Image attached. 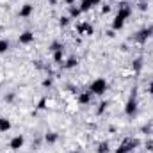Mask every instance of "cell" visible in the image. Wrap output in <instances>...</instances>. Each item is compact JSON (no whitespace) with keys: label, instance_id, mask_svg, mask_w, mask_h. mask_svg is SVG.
<instances>
[{"label":"cell","instance_id":"obj_1","mask_svg":"<svg viewBox=\"0 0 153 153\" xmlns=\"http://www.w3.org/2000/svg\"><path fill=\"white\" fill-rule=\"evenodd\" d=\"M107 89H109V82H107L103 76L94 78V80L91 82V85H89V91H91L93 96H103Z\"/></svg>","mask_w":153,"mask_h":153},{"label":"cell","instance_id":"obj_2","mask_svg":"<svg viewBox=\"0 0 153 153\" xmlns=\"http://www.w3.org/2000/svg\"><path fill=\"white\" fill-rule=\"evenodd\" d=\"M141 143H139V139H134V137H126L121 144H119V148H116L114 153H130L134 152L137 146H139Z\"/></svg>","mask_w":153,"mask_h":153},{"label":"cell","instance_id":"obj_3","mask_svg":"<svg viewBox=\"0 0 153 153\" xmlns=\"http://www.w3.org/2000/svg\"><path fill=\"white\" fill-rule=\"evenodd\" d=\"M137 98H135V93H132V96L128 98V102L125 103V114L128 116V117H134V116L137 114Z\"/></svg>","mask_w":153,"mask_h":153},{"label":"cell","instance_id":"obj_4","mask_svg":"<svg viewBox=\"0 0 153 153\" xmlns=\"http://www.w3.org/2000/svg\"><path fill=\"white\" fill-rule=\"evenodd\" d=\"M152 36H153V27H144V29H141L134 34V41L135 43H146Z\"/></svg>","mask_w":153,"mask_h":153},{"label":"cell","instance_id":"obj_5","mask_svg":"<svg viewBox=\"0 0 153 153\" xmlns=\"http://www.w3.org/2000/svg\"><path fill=\"white\" fill-rule=\"evenodd\" d=\"M132 11H134V9H132V5H130V4H126V2H121V4H119V7H117V13H116V16L126 22V20L132 16Z\"/></svg>","mask_w":153,"mask_h":153},{"label":"cell","instance_id":"obj_6","mask_svg":"<svg viewBox=\"0 0 153 153\" xmlns=\"http://www.w3.org/2000/svg\"><path fill=\"white\" fill-rule=\"evenodd\" d=\"M76 30H78V34H82V36H93V34H94V27H93L89 22L78 23V25H76Z\"/></svg>","mask_w":153,"mask_h":153},{"label":"cell","instance_id":"obj_7","mask_svg":"<svg viewBox=\"0 0 153 153\" xmlns=\"http://www.w3.org/2000/svg\"><path fill=\"white\" fill-rule=\"evenodd\" d=\"M23 144H25V137L22 135V134H18V135H14L11 141H9V148L13 150V152H18L20 148H23Z\"/></svg>","mask_w":153,"mask_h":153},{"label":"cell","instance_id":"obj_8","mask_svg":"<svg viewBox=\"0 0 153 153\" xmlns=\"http://www.w3.org/2000/svg\"><path fill=\"white\" fill-rule=\"evenodd\" d=\"M96 5H102V0H82L78 7H80V11L84 14V13H89L91 9H94Z\"/></svg>","mask_w":153,"mask_h":153},{"label":"cell","instance_id":"obj_9","mask_svg":"<svg viewBox=\"0 0 153 153\" xmlns=\"http://www.w3.org/2000/svg\"><path fill=\"white\" fill-rule=\"evenodd\" d=\"M76 102H78V105H89L91 102H93V94H91V91H82V93H78L76 94Z\"/></svg>","mask_w":153,"mask_h":153},{"label":"cell","instance_id":"obj_10","mask_svg":"<svg viewBox=\"0 0 153 153\" xmlns=\"http://www.w3.org/2000/svg\"><path fill=\"white\" fill-rule=\"evenodd\" d=\"M32 14H34V5L29 4V2L23 4V5L20 7V11H18V16H20V18H30Z\"/></svg>","mask_w":153,"mask_h":153},{"label":"cell","instance_id":"obj_11","mask_svg":"<svg viewBox=\"0 0 153 153\" xmlns=\"http://www.w3.org/2000/svg\"><path fill=\"white\" fill-rule=\"evenodd\" d=\"M18 43L20 45H30V43H34V32L32 30H23L20 34V38H18Z\"/></svg>","mask_w":153,"mask_h":153},{"label":"cell","instance_id":"obj_12","mask_svg":"<svg viewBox=\"0 0 153 153\" xmlns=\"http://www.w3.org/2000/svg\"><path fill=\"white\" fill-rule=\"evenodd\" d=\"M68 16L71 18V20H78L80 16H82V11H80V7L78 5H68Z\"/></svg>","mask_w":153,"mask_h":153},{"label":"cell","instance_id":"obj_13","mask_svg":"<svg viewBox=\"0 0 153 153\" xmlns=\"http://www.w3.org/2000/svg\"><path fill=\"white\" fill-rule=\"evenodd\" d=\"M61 66H62V70H73V68H76V66H78V59L73 55V57L66 59V61H64Z\"/></svg>","mask_w":153,"mask_h":153},{"label":"cell","instance_id":"obj_14","mask_svg":"<svg viewBox=\"0 0 153 153\" xmlns=\"http://www.w3.org/2000/svg\"><path fill=\"white\" fill-rule=\"evenodd\" d=\"M52 59H53L55 64H62V62H64V48L52 52Z\"/></svg>","mask_w":153,"mask_h":153},{"label":"cell","instance_id":"obj_15","mask_svg":"<svg viewBox=\"0 0 153 153\" xmlns=\"http://www.w3.org/2000/svg\"><path fill=\"white\" fill-rule=\"evenodd\" d=\"M43 139H45L46 144H55V143L59 141V134H57V132H46Z\"/></svg>","mask_w":153,"mask_h":153},{"label":"cell","instance_id":"obj_16","mask_svg":"<svg viewBox=\"0 0 153 153\" xmlns=\"http://www.w3.org/2000/svg\"><path fill=\"white\" fill-rule=\"evenodd\" d=\"M11 126H13V125H11V121H9L7 117H0V132H2V134L9 132Z\"/></svg>","mask_w":153,"mask_h":153},{"label":"cell","instance_id":"obj_17","mask_svg":"<svg viewBox=\"0 0 153 153\" xmlns=\"http://www.w3.org/2000/svg\"><path fill=\"white\" fill-rule=\"evenodd\" d=\"M96 153H111V144L107 141H102L98 146H96Z\"/></svg>","mask_w":153,"mask_h":153},{"label":"cell","instance_id":"obj_18","mask_svg":"<svg viewBox=\"0 0 153 153\" xmlns=\"http://www.w3.org/2000/svg\"><path fill=\"white\" fill-rule=\"evenodd\" d=\"M123 27H125V20H121V18L114 16V20H112V30L117 32V30H121Z\"/></svg>","mask_w":153,"mask_h":153},{"label":"cell","instance_id":"obj_19","mask_svg":"<svg viewBox=\"0 0 153 153\" xmlns=\"http://www.w3.org/2000/svg\"><path fill=\"white\" fill-rule=\"evenodd\" d=\"M9 48H11V43H9V39H0V55H4V53H7L9 52Z\"/></svg>","mask_w":153,"mask_h":153},{"label":"cell","instance_id":"obj_20","mask_svg":"<svg viewBox=\"0 0 153 153\" xmlns=\"http://www.w3.org/2000/svg\"><path fill=\"white\" fill-rule=\"evenodd\" d=\"M107 109H109V102H107V100H102V102L98 103V107H96V114L102 116L105 111H107Z\"/></svg>","mask_w":153,"mask_h":153},{"label":"cell","instance_id":"obj_21","mask_svg":"<svg viewBox=\"0 0 153 153\" xmlns=\"http://www.w3.org/2000/svg\"><path fill=\"white\" fill-rule=\"evenodd\" d=\"M141 68H143V57L134 59V62H132V70L137 73V71H141Z\"/></svg>","mask_w":153,"mask_h":153},{"label":"cell","instance_id":"obj_22","mask_svg":"<svg viewBox=\"0 0 153 153\" xmlns=\"http://www.w3.org/2000/svg\"><path fill=\"white\" fill-rule=\"evenodd\" d=\"M41 85H43L45 89H50V87L53 85V76H45L43 82H41Z\"/></svg>","mask_w":153,"mask_h":153},{"label":"cell","instance_id":"obj_23","mask_svg":"<svg viewBox=\"0 0 153 153\" xmlns=\"http://www.w3.org/2000/svg\"><path fill=\"white\" fill-rule=\"evenodd\" d=\"M14 100H16V93H14V91L5 93V96H4V102H5V103H13Z\"/></svg>","mask_w":153,"mask_h":153},{"label":"cell","instance_id":"obj_24","mask_svg":"<svg viewBox=\"0 0 153 153\" xmlns=\"http://www.w3.org/2000/svg\"><path fill=\"white\" fill-rule=\"evenodd\" d=\"M70 22H71V18H70V16H61V18H59V25H61L62 29H64V27H68V25H70Z\"/></svg>","mask_w":153,"mask_h":153},{"label":"cell","instance_id":"obj_25","mask_svg":"<svg viewBox=\"0 0 153 153\" xmlns=\"http://www.w3.org/2000/svg\"><path fill=\"white\" fill-rule=\"evenodd\" d=\"M61 48H64V45H62L61 41H52V45H50V52H55V50H61Z\"/></svg>","mask_w":153,"mask_h":153},{"label":"cell","instance_id":"obj_26","mask_svg":"<svg viewBox=\"0 0 153 153\" xmlns=\"http://www.w3.org/2000/svg\"><path fill=\"white\" fill-rule=\"evenodd\" d=\"M46 102H48L46 98H41V100H39L38 102V111H43V109L46 107Z\"/></svg>","mask_w":153,"mask_h":153},{"label":"cell","instance_id":"obj_27","mask_svg":"<svg viewBox=\"0 0 153 153\" xmlns=\"http://www.w3.org/2000/svg\"><path fill=\"white\" fill-rule=\"evenodd\" d=\"M111 13V5L109 4H102V14H107Z\"/></svg>","mask_w":153,"mask_h":153},{"label":"cell","instance_id":"obj_28","mask_svg":"<svg viewBox=\"0 0 153 153\" xmlns=\"http://www.w3.org/2000/svg\"><path fill=\"white\" fill-rule=\"evenodd\" d=\"M139 9L141 11H148V4L146 2H139Z\"/></svg>","mask_w":153,"mask_h":153},{"label":"cell","instance_id":"obj_29","mask_svg":"<svg viewBox=\"0 0 153 153\" xmlns=\"http://www.w3.org/2000/svg\"><path fill=\"white\" fill-rule=\"evenodd\" d=\"M148 93L153 96V80H150V84H148Z\"/></svg>","mask_w":153,"mask_h":153},{"label":"cell","instance_id":"obj_30","mask_svg":"<svg viewBox=\"0 0 153 153\" xmlns=\"http://www.w3.org/2000/svg\"><path fill=\"white\" fill-rule=\"evenodd\" d=\"M64 2H66V4H68V5H73V4H75L76 0H64Z\"/></svg>","mask_w":153,"mask_h":153},{"label":"cell","instance_id":"obj_31","mask_svg":"<svg viewBox=\"0 0 153 153\" xmlns=\"http://www.w3.org/2000/svg\"><path fill=\"white\" fill-rule=\"evenodd\" d=\"M68 153H82V152H80V150H76V148H75V150H70Z\"/></svg>","mask_w":153,"mask_h":153}]
</instances>
